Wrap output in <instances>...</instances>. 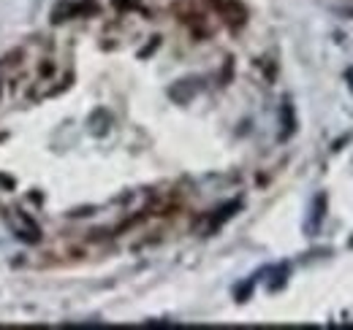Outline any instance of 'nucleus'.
<instances>
[{
  "instance_id": "f257e3e1",
  "label": "nucleus",
  "mask_w": 353,
  "mask_h": 330,
  "mask_svg": "<svg viewBox=\"0 0 353 330\" xmlns=\"http://www.w3.org/2000/svg\"><path fill=\"white\" fill-rule=\"evenodd\" d=\"M8 225H11V230L17 233V239H22V241H28V244H33V241L41 239L39 222H36L33 217H28L25 211H11V214H8Z\"/></svg>"
}]
</instances>
